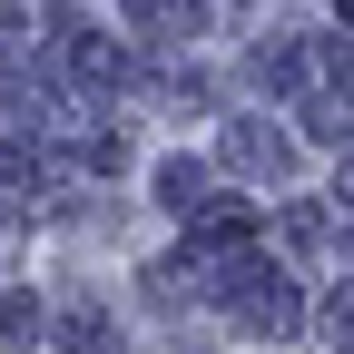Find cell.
I'll list each match as a JSON object with an SVG mask.
<instances>
[{"label":"cell","mask_w":354,"mask_h":354,"mask_svg":"<svg viewBox=\"0 0 354 354\" xmlns=\"http://www.w3.org/2000/svg\"><path fill=\"white\" fill-rule=\"evenodd\" d=\"M0 335H10V344H20V335H39V305H30V295H10V305H0Z\"/></svg>","instance_id":"3"},{"label":"cell","mask_w":354,"mask_h":354,"mask_svg":"<svg viewBox=\"0 0 354 354\" xmlns=\"http://www.w3.org/2000/svg\"><path fill=\"white\" fill-rule=\"evenodd\" d=\"M158 197H167L177 216H187V207H197V167H158Z\"/></svg>","instance_id":"2"},{"label":"cell","mask_w":354,"mask_h":354,"mask_svg":"<svg viewBox=\"0 0 354 354\" xmlns=\"http://www.w3.org/2000/svg\"><path fill=\"white\" fill-rule=\"evenodd\" d=\"M344 187H354V158H344Z\"/></svg>","instance_id":"4"},{"label":"cell","mask_w":354,"mask_h":354,"mask_svg":"<svg viewBox=\"0 0 354 354\" xmlns=\"http://www.w3.org/2000/svg\"><path fill=\"white\" fill-rule=\"evenodd\" d=\"M246 227H256V216H246L236 197H227V207H207V216H197V236H207V246H236Z\"/></svg>","instance_id":"1"}]
</instances>
